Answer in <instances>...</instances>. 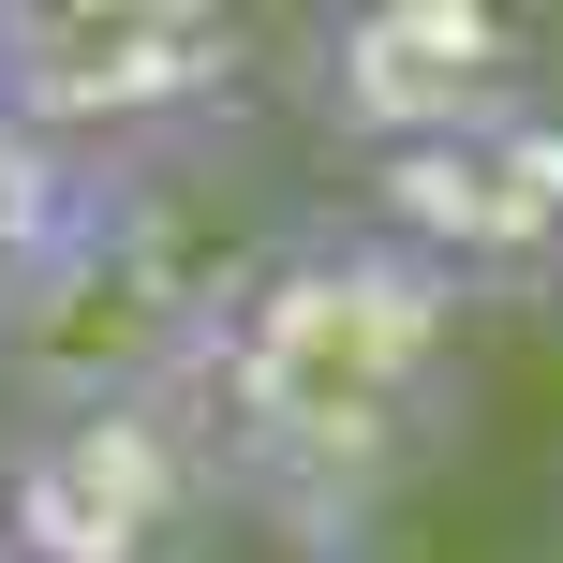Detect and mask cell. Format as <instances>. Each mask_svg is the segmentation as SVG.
<instances>
[{
	"instance_id": "7a4b0ae2",
	"label": "cell",
	"mask_w": 563,
	"mask_h": 563,
	"mask_svg": "<svg viewBox=\"0 0 563 563\" xmlns=\"http://www.w3.org/2000/svg\"><path fill=\"white\" fill-rule=\"evenodd\" d=\"M267 253V223H223L194 194V134L104 148L89 208L59 223L45 282L0 311V400H104V386H178V356L208 341V311L238 297V267Z\"/></svg>"
},
{
	"instance_id": "6da1fadb",
	"label": "cell",
	"mask_w": 563,
	"mask_h": 563,
	"mask_svg": "<svg viewBox=\"0 0 563 563\" xmlns=\"http://www.w3.org/2000/svg\"><path fill=\"white\" fill-rule=\"evenodd\" d=\"M223 519L297 563H371L386 519L445 475L475 400V297L416 267L386 223H311L238 267L208 341L178 356Z\"/></svg>"
},
{
	"instance_id": "8992f818",
	"label": "cell",
	"mask_w": 563,
	"mask_h": 563,
	"mask_svg": "<svg viewBox=\"0 0 563 563\" xmlns=\"http://www.w3.org/2000/svg\"><path fill=\"white\" fill-rule=\"evenodd\" d=\"M549 89L534 0H327V45H311V104L356 148H416L460 119H505Z\"/></svg>"
},
{
	"instance_id": "277c9868",
	"label": "cell",
	"mask_w": 563,
	"mask_h": 563,
	"mask_svg": "<svg viewBox=\"0 0 563 563\" xmlns=\"http://www.w3.org/2000/svg\"><path fill=\"white\" fill-rule=\"evenodd\" d=\"M253 75V0H0V104L59 148L208 134Z\"/></svg>"
},
{
	"instance_id": "3957f363",
	"label": "cell",
	"mask_w": 563,
	"mask_h": 563,
	"mask_svg": "<svg viewBox=\"0 0 563 563\" xmlns=\"http://www.w3.org/2000/svg\"><path fill=\"white\" fill-rule=\"evenodd\" d=\"M223 534V475L178 386L15 400L0 430V549L15 563H194Z\"/></svg>"
},
{
	"instance_id": "5b68a950",
	"label": "cell",
	"mask_w": 563,
	"mask_h": 563,
	"mask_svg": "<svg viewBox=\"0 0 563 563\" xmlns=\"http://www.w3.org/2000/svg\"><path fill=\"white\" fill-rule=\"evenodd\" d=\"M356 223H386L416 267H445L460 297H549L563 282V104L505 119H460V134H416V148H371V208Z\"/></svg>"
},
{
	"instance_id": "ba28073f",
	"label": "cell",
	"mask_w": 563,
	"mask_h": 563,
	"mask_svg": "<svg viewBox=\"0 0 563 563\" xmlns=\"http://www.w3.org/2000/svg\"><path fill=\"white\" fill-rule=\"evenodd\" d=\"M0 563H15V549H0Z\"/></svg>"
},
{
	"instance_id": "52a82bcc",
	"label": "cell",
	"mask_w": 563,
	"mask_h": 563,
	"mask_svg": "<svg viewBox=\"0 0 563 563\" xmlns=\"http://www.w3.org/2000/svg\"><path fill=\"white\" fill-rule=\"evenodd\" d=\"M89 178H104V148H59L45 119H15V104H0V311L45 282L59 223L89 208Z\"/></svg>"
}]
</instances>
